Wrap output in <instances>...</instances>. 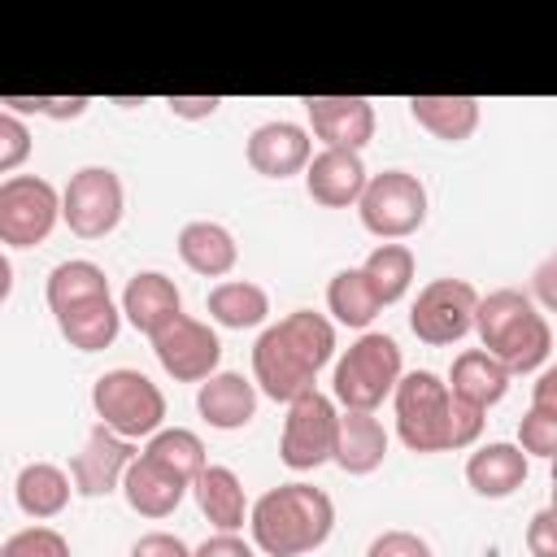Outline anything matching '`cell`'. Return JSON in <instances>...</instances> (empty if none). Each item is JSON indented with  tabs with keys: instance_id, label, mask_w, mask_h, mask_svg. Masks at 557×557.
I'll return each instance as SVG.
<instances>
[{
	"instance_id": "1",
	"label": "cell",
	"mask_w": 557,
	"mask_h": 557,
	"mask_svg": "<svg viewBox=\"0 0 557 557\" xmlns=\"http://www.w3.org/2000/svg\"><path fill=\"white\" fill-rule=\"evenodd\" d=\"M335 357V322L313 309H292L270 322L252 344V387L270 400H296L318 387V374Z\"/></svg>"
},
{
	"instance_id": "2",
	"label": "cell",
	"mask_w": 557,
	"mask_h": 557,
	"mask_svg": "<svg viewBox=\"0 0 557 557\" xmlns=\"http://www.w3.org/2000/svg\"><path fill=\"white\" fill-rule=\"evenodd\" d=\"M392 409H396V435L409 453L431 457V453H457L474 448L483 435L487 413L474 405H461L448 396L444 379L431 370H409L392 387Z\"/></svg>"
},
{
	"instance_id": "3",
	"label": "cell",
	"mask_w": 557,
	"mask_h": 557,
	"mask_svg": "<svg viewBox=\"0 0 557 557\" xmlns=\"http://www.w3.org/2000/svg\"><path fill=\"white\" fill-rule=\"evenodd\" d=\"M44 300L57 318L61 339L78 352H100L122 331V309L109 296V274L87 257H70L52 265L44 283Z\"/></svg>"
},
{
	"instance_id": "4",
	"label": "cell",
	"mask_w": 557,
	"mask_h": 557,
	"mask_svg": "<svg viewBox=\"0 0 557 557\" xmlns=\"http://www.w3.org/2000/svg\"><path fill=\"white\" fill-rule=\"evenodd\" d=\"M252 548L265 557H305L335 531V500L313 483H278L248 505Z\"/></svg>"
},
{
	"instance_id": "5",
	"label": "cell",
	"mask_w": 557,
	"mask_h": 557,
	"mask_svg": "<svg viewBox=\"0 0 557 557\" xmlns=\"http://www.w3.org/2000/svg\"><path fill=\"white\" fill-rule=\"evenodd\" d=\"M474 335H479L483 352H492L509 370V379L544 370L548 352H553L548 313L527 292H518V287H496V292L479 296V305H474Z\"/></svg>"
},
{
	"instance_id": "6",
	"label": "cell",
	"mask_w": 557,
	"mask_h": 557,
	"mask_svg": "<svg viewBox=\"0 0 557 557\" xmlns=\"http://www.w3.org/2000/svg\"><path fill=\"white\" fill-rule=\"evenodd\" d=\"M405 361H400V344L383 331H361L331 370V400L357 413H374L392 387L400 383Z\"/></svg>"
},
{
	"instance_id": "7",
	"label": "cell",
	"mask_w": 557,
	"mask_h": 557,
	"mask_svg": "<svg viewBox=\"0 0 557 557\" xmlns=\"http://www.w3.org/2000/svg\"><path fill=\"white\" fill-rule=\"evenodd\" d=\"M91 409H96L100 426H109L113 435H122L131 444L148 440L165 426V392L144 370H131V366L104 370L91 383Z\"/></svg>"
},
{
	"instance_id": "8",
	"label": "cell",
	"mask_w": 557,
	"mask_h": 557,
	"mask_svg": "<svg viewBox=\"0 0 557 557\" xmlns=\"http://www.w3.org/2000/svg\"><path fill=\"white\" fill-rule=\"evenodd\" d=\"M426 209H431V196H426V183L409 170H383V174H370L366 178V191L357 200V218L361 226L383 239V244H400L409 235L422 231L426 222Z\"/></svg>"
},
{
	"instance_id": "9",
	"label": "cell",
	"mask_w": 557,
	"mask_h": 557,
	"mask_svg": "<svg viewBox=\"0 0 557 557\" xmlns=\"http://www.w3.org/2000/svg\"><path fill=\"white\" fill-rule=\"evenodd\" d=\"M335 422H339V405L318 387L287 400V418H283V435H278V461L296 474L326 466L335 453Z\"/></svg>"
},
{
	"instance_id": "10",
	"label": "cell",
	"mask_w": 557,
	"mask_h": 557,
	"mask_svg": "<svg viewBox=\"0 0 557 557\" xmlns=\"http://www.w3.org/2000/svg\"><path fill=\"white\" fill-rule=\"evenodd\" d=\"M126 213V187L109 165H83L61 191V222L78 239H104Z\"/></svg>"
},
{
	"instance_id": "11",
	"label": "cell",
	"mask_w": 557,
	"mask_h": 557,
	"mask_svg": "<svg viewBox=\"0 0 557 557\" xmlns=\"http://www.w3.org/2000/svg\"><path fill=\"white\" fill-rule=\"evenodd\" d=\"M61 222V191L39 174H9L0 183V248H35Z\"/></svg>"
},
{
	"instance_id": "12",
	"label": "cell",
	"mask_w": 557,
	"mask_h": 557,
	"mask_svg": "<svg viewBox=\"0 0 557 557\" xmlns=\"http://www.w3.org/2000/svg\"><path fill=\"white\" fill-rule=\"evenodd\" d=\"M474 305L479 292L470 278H431L409 309V331L431 348H448L474 331Z\"/></svg>"
},
{
	"instance_id": "13",
	"label": "cell",
	"mask_w": 557,
	"mask_h": 557,
	"mask_svg": "<svg viewBox=\"0 0 557 557\" xmlns=\"http://www.w3.org/2000/svg\"><path fill=\"white\" fill-rule=\"evenodd\" d=\"M152 352H157L161 370L174 383H205L209 374H218L222 339L209 322H200L191 313H178L152 335Z\"/></svg>"
},
{
	"instance_id": "14",
	"label": "cell",
	"mask_w": 557,
	"mask_h": 557,
	"mask_svg": "<svg viewBox=\"0 0 557 557\" xmlns=\"http://www.w3.org/2000/svg\"><path fill=\"white\" fill-rule=\"evenodd\" d=\"M309 135L322 139V148L361 152L374 139V100L366 96H305Z\"/></svg>"
},
{
	"instance_id": "15",
	"label": "cell",
	"mask_w": 557,
	"mask_h": 557,
	"mask_svg": "<svg viewBox=\"0 0 557 557\" xmlns=\"http://www.w3.org/2000/svg\"><path fill=\"white\" fill-rule=\"evenodd\" d=\"M135 444L131 440H122V435H113L109 426H91L87 431V440H83V448L70 457V483H74V492L78 496H109V492H117L122 487V474H126V466L135 461Z\"/></svg>"
},
{
	"instance_id": "16",
	"label": "cell",
	"mask_w": 557,
	"mask_h": 557,
	"mask_svg": "<svg viewBox=\"0 0 557 557\" xmlns=\"http://www.w3.org/2000/svg\"><path fill=\"white\" fill-rule=\"evenodd\" d=\"M244 157L261 178H292V174H305V165L313 157V139L300 122L274 117V122L252 126V135L244 144Z\"/></svg>"
},
{
	"instance_id": "17",
	"label": "cell",
	"mask_w": 557,
	"mask_h": 557,
	"mask_svg": "<svg viewBox=\"0 0 557 557\" xmlns=\"http://www.w3.org/2000/svg\"><path fill=\"white\" fill-rule=\"evenodd\" d=\"M366 178H370V170H366L361 152L322 148L305 165V191L322 209H348V205H357L361 191H366Z\"/></svg>"
},
{
	"instance_id": "18",
	"label": "cell",
	"mask_w": 557,
	"mask_h": 557,
	"mask_svg": "<svg viewBox=\"0 0 557 557\" xmlns=\"http://www.w3.org/2000/svg\"><path fill=\"white\" fill-rule=\"evenodd\" d=\"M122 322H131L139 335H157L170 318H178L183 313V292H178V283L170 278V274H161V270H139V274H131V283L122 287Z\"/></svg>"
},
{
	"instance_id": "19",
	"label": "cell",
	"mask_w": 557,
	"mask_h": 557,
	"mask_svg": "<svg viewBox=\"0 0 557 557\" xmlns=\"http://www.w3.org/2000/svg\"><path fill=\"white\" fill-rule=\"evenodd\" d=\"M117 492L126 496V505H131L139 518H152V522H157V518H170V513L183 505V496L191 492V483H183V479H178L174 470H165L161 461L135 453V461L126 466Z\"/></svg>"
},
{
	"instance_id": "20",
	"label": "cell",
	"mask_w": 557,
	"mask_h": 557,
	"mask_svg": "<svg viewBox=\"0 0 557 557\" xmlns=\"http://www.w3.org/2000/svg\"><path fill=\"white\" fill-rule=\"evenodd\" d=\"M531 474V457L509 444V440H492V444H479L470 457H466V483L474 487V496L483 500H505L513 496Z\"/></svg>"
},
{
	"instance_id": "21",
	"label": "cell",
	"mask_w": 557,
	"mask_h": 557,
	"mask_svg": "<svg viewBox=\"0 0 557 557\" xmlns=\"http://www.w3.org/2000/svg\"><path fill=\"white\" fill-rule=\"evenodd\" d=\"M196 413L213 431H244L257 418V387L239 370H218L196 387Z\"/></svg>"
},
{
	"instance_id": "22",
	"label": "cell",
	"mask_w": 557,
	"mask_h": 557,
	"mask_svg": "<svg viewBox=\"0 0 557 557\" xmlns=\"http://www.w3.org/2000/svg\"><path fill=\"white\" fill-rule=\"evenodd\" d=\"M444 387H448L453 400L474 405V409L487 413L496 400H505V392H509V370H505L492 352H483V348H466V352L453 357V370H448Z\"/></svg>"
},
{
	"instance_id": "23",
	"label": "cell",
	"mask_w": 557,
	"mask_h": 557,
	"mask_svg": "<svg viewBox=\"0 0 557 557\" xmlns=\"http://www.w3.org/2000/svg\"><path fill=\"white\" fill-rule=\"evenodd\" d=\"M387 457V431L374 413H357V409H344L339 422H335V453L331 461L344 470V474H374Z\"/></svg>"
},
{
	"instance_id": "24",
	"label": "cell",
	"mask_w": 557,
	"mask_h": 557,
	"mask_svg": "<svg viewBox=\"0 0 557 557\" xmlns=\"http://www.w3.org/2000/svg\"><path fill=\"white\" fill-rule=\"evenodd\" d=\"M174 244H178L183 265H187L191 274H200V278H226V274L235 270V261H239L235 235H231L222 222H209V218L187 222Z\"/></svg>"
},
{
	"instance_id": "25",
	"label": "cell",
	"mask_w": 557,
	"mask_h": 557,
	"mask_svg": "<svg viewBox=\"0 0 557 557\" xmlns=\"http://www.w3.org/2000/svg\"><path fill=\"white\" fill-rule=\"evenodd\" d=\"M191 496H196L200 513L209 518V527L244 531V522H248V492H244V483H239V474L231 466H205L191 479Z\"/></svg>"
},
{
	"instance_id": "26",
	"label": "cell",
	"mask_w": 557,
	"mask_h": 557,
	"mask_svg": "<svg viewBox=\"0 0 557 557\" xmlns=\"http://www.w3.org/2000/svg\"><path fill=\"white\" fill-rule=\"evenodd\" d=\"M479 96H409V117L444 144H466L479 131Z\"/></svg>"
},
{
	"instance_id": "27",
	"label": "cell",
	"mask_w": 557,
	"mask_h": 557,
	"mask_svg": "<svg viewBox=\"0 0 557 557\" xmlns=\"http://www.w3.org/2000/svg\"><path fill=\"white\" fill-rule=\"evenodd\" d=\"M70 496H74V483H70V474H65L57 461H26V466L17 470L13 500H17V509H22L26 518L48 522V518L65 513Z\"/></svg>"
},
{
	"instance_id": "28",
	"label": "cell",
	"mask_w": 557,
	"mask_h": 557,
	"mask_svg": "<svg viewBox=\"0 0 557 557\" xmlns=\"http://www.w3.org/2000/svg\"><path fill=\"white\" fill-rule=\"evenodd\" d=\"M205 309H209V322L226 331H248L270 318V292L252 278H222L218 287H209Z\"/></svg>"
},
{
	"instance_id": "29",
	"label": "cell",
	"mask_w": 557,
	"mask_h": 557,
	"mask_svg": "<svg viewBox=\"0 0 557 557\" xmlns=\"http://www.w3.org/2000/svg\"><path fill=\"white\" fill-rule=\"evenodd\" d=\"M357 270L366 274V283H370V292L379 296V305L387 309V305H396V300L413 287L418 261H413V248H409V244H379Z\"/></svg>"
},
{
	"instance_id": "30",
	"label": "cell",
	"mask_w": 557,
	"mask_h": 557,
	"mask_svg": "<svg viewBox=\"0 0 557 557\" xmlns=\"http://www.w3.org/2000/svg\"><path fill=\"white\" fill-rule=\"evenodd\" d=\"M326 313H331V322H339V326L366 331V326L383 313V305H379V296L370 292V283H366L361 270H339V274L326 283Z\"/></svg>"
},
{
	"instance_id": "31",
	"label": "cell",
	"mask_w": 557,
	"mask_h": 557,
	"mask_svg": "<svg viewBox=\"0 0 557 557\" xmlns=\"http://www.w3.org/2000/svg\"><path fill=\"white\" fill-rule=\"evenodd\" d=\"M144 457L161 461V466L174 470L183 483H191V479L209 466V457H205V440H200L196 431H187V426H161L157 435H148Z\"/></svg>"
},
{
	"instance_id": "32",
	"label": "cell",
	"mask_w": 557,
	"mask_h": 557,
	"mask_svg": "<svg viewBox=\"0 0 557 557\" xmlns=\"http://www.w3.org/2000/svg\"><path fill=\"white\" fill-rule=\"evenodd\" d=\"M87 96H0V109L13 117H52V122H70L87 113Z\"/></svg>"
},
{
	"instance_id": "33",
	"label": "cell",
	"mask_w": 557,
	"mask_h": 557,
	"mask_svg": "<svg viewBox=\"0 0 557 557\" xmlns=\"http://www.w3.org/2000/svg\"><path fill=\"white\" fill-rule=\"evenodd\" d=\"M0 557H74L57 527H22L0 544Z\"/></svg>"
},
{
	"instance_id": "34",
	"label": "cell",
	"mask_w": 557,
	"mask_h": 557,
	"mask_svg": "<svg viewBox=\"0 0 557 557\" xmlns=\"http://www.w3.org/2000/svg\"><path fill=\"white\" fill-rule=\"evenodd\" d=\"M518 448L527 457H540V461L557 457V413H544V409L527 405V413L518 422Z\"/></svg>"
},
{
	"instance_id": "35",
	"label": "cell",
	"mask_w": 557,
	"mask_h": 557,
	"mask_svg": "<svg viewBox=\"0 0 557 557\" xmlns=\"http://www.w3.org/2000/svg\"><path fill=\"white\" fill-rule=\"evenodd\" d=\"M30 148H35L30 126H26L22 117H13V113L0 109V174L22 170V165L30 161Z\"/></svg>"
},
{
	"instance_id": "36",
	"label": "cell",
	"mask_w": 557,
	"mask_h": 557,
	"mask_svg": "<svg viewBox=\"0 0 557 557\" xmlns=\"http://www.w3.org/2000/svg\"><path fill=\"white\" fill-rule=\"evenodd\" d=\"M366 557H435L431 553V544L418 535V531H383V535H374L370 540V548H366Z\"/></svg>"
},
{
	"instance_id": "37",
	"label": "cell",
	"mask_w": 557,
	"mask_h": 557,
	"mask_svg": "<svg viewBox=\"0 0 557 557\" xmlns=\"http://www.w3.org/2000/svg\"><path fill=\"white\" fill-rule=\"evenodd\" d=\"M527 548L531 557H557V509L553 505L535 509V518L527 522Z\"/></svg>"
},
{
	"instance_id": "38",
	"label": "cell",
	"mask_w": 557,
	"mask_h": 557,
	"mask_svg": "<svg viewBox=\"0 0 557 557\" xmlns=\"http://www.w3.org/2000/svg\"><path fill=\"white\" fill-rule=\"evenodd\" d=\"M131 557H191V548L170 531H148L131 544Z\"/></svg>"
},
{
	"instance_id": "39",
	"label": "cell",
	"mask_w": 557,
	"mask_h": 557,
	"mask_svg": "<svg viewBox=\"0 0 557 557\" xmlns=\"http://www.w3.org/2000/svg\"><path fill=\"white\" fill-rule=\"evenodd\" d=\"M191 557H257V548L239 531H218L200 548H191Z\"/></svg>"
},
{
	"instance_id": "40",
	"label": "cell",
	"mask_w": 557,
	"mask_h": 557,
	"mask_svg": "<svg viewBox=\"0 0 557 557\" xmlns=\"http://www.w3.org/2000/svg\"><path fill=\"white\" fill-rule=\"evenodd\" d=\"M165 104H170L174 117H183V122H200V117H213V113H218L222 96H165Z\"/></svg>"
},
{
	"instance_id": "41",
	"label": "cell",
	"mask_w": 557,
	"mask_h": 557,
	"mask_svg": "<svg viewBox=\"0 0 557 557\" xmlns=\"http://www.w3.org/2000/svg\"><path fill=\"white\" fill-rule=\"evenodd\" d=\"M531 409L557 413V370H553V366L535 370V383H531Z\"/></svg>"
},
{
	"instance_id": "42",
	"label": "cell",
	"mask_w": 557,
	"mask_h": 557,
	"mask_svg": "<svg viewBox=\"0 0 557 557\" xmlns=\"http://www.w3.org/2000/svg\"><path fill=\"white\" fill-rule=\"evenodd\" d=\"M535 287H540V309H553V305H557V292H553V261H544V265H540Z\"/></svg>"
},
{
	"instance_id": "43",
	"label": "cell",
	"mask_w": 557,
	"mask_h": 557,
	"mask_svg": "<svg viewBox=\"0 0 557 557\" xmlns=\"http://www.w3.org/2000/svg\"><path fill=\"white\" fill-rule=\"evenodd\" d=\"M13 296V261H9V252L0 248V305Z\"/></svg>"
}]
</instances>
